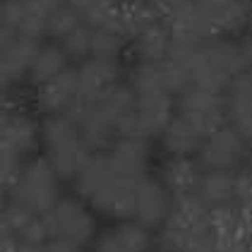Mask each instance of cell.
<instances>
[{
  "label": "cell",
  "instance_id": "obj_1",
  "mask_svg": "<svg viewBox=\"0 0 252 252\" xmlns=\"http://www.w3.org/2000/svg\"><path fill=\"white\" fill-rule=\"evenodd\" d=\"M41 142L46 147L48 163L60 178H75L89 158V147L84 144L77 123L70 113L46 118L41 125Z\"/></svg>",
  "mask_w": 252,
  "mask_h": 252
},
{
  "label": "cell",
  "instance_id": "obj_2",
  "mask_svg": "<svg viewBox=\"0 0 252 252\" xmlns=\"http://www.w3.org/2000/svg\"><path fill=\"white\" fill-rule=\"evenodd\" d=\"M60 175L48 158H34L22 166L17 180L12 183V199L39 214L51 212L60 199Z\"/></svg>",
  "mask_w": 252,
  "mask_h": 252
},
{
  "label": "cell",
  "instance_id": "obj_3",
  "mask_svg": "<svg viewBox=\"0 0 252 252\" xmlns=\"http://www.w3.org/2000/svg\"><path fill=\"white\" fill-rule=\"evenodd\" d=\"M248 147L250 144L243 139V135L231 123H223L204 137L197 152V161L202 171H235L245 161Z\"/></svg>",
  "mask_w": 252,
  "mask_h": 252
},
{
  "label": "cell",
  "instance_id": "obj_4",
  "mask_svg": "<svg viewBox=\"0 0 252 252\" xmlns=\"http://www.w3.org/2000/svg\"><path fill=\"white\" fill-rule=\"evenodd\" d=\"M51 238H60L75 245H87L96 235V221L79 199H58V204L46 212Z\"/></svg>",
  "mask_w": 252,
  "mask_h": 252
},
{
  "label": "cell",
  "instance_id": "obj_5",
  "mask_svg": "<svg viewBox=\"0 0 252 252\" xmlns=\"http://www.w3.org/2000/svg\"><path fill=\"white\" fill-rule=\"evenodd\" d=\"M171 190L163 185V180L156 178H139L135 197V219L147 226L149 231L161 228L173 212V197Z\"/></svg>",
  "mask_w": 252,
  "mask_h": 252
},
{
  "label": "cell",
  "instance_id": "obj_6",
  "mask_svg": "<svg viewBox=\"0 0 252 252\" xmlns=\"http://www.w3.org/2000/svg\"><path fill=\"white\" fill-rule=\"evenodd\" d=\"M82 101L79 92V72L67 67L63 70L58 77L51 82L41 84L39 94H36V108L46 116H63V113H72V108Z\"/></svg>",
  "mask_w": 252,
  "mask_h": 252
},
{
  "label": "cell",
  "instance_id": "obj_7",
  "mask_svg": "<svg viewBox=\"0 0 252 252\" xmlns=\"http://www.w3.org/2000/svg\"><path fill=\"white\" fill-rule=\"evenodd\" d=\"M154 245L149 228L139 221H123L94 240V252H149Z\"/></svg>",
  "mask_w": 252,
  "mask_h": 252
},
{
  "label": "cell",
  "instance_id": "obj_8",
  "mask_svg": "<svg viewBox=\"0 0 252 252\" xmlns=\"http://www.w3.org/2000/svg\"><path fill=\"white\" fill-rule=\"evenodd\" d=\"M226 116L231 125L252 147V72H243L226 87Z\"/></svg>",
  "mask_w": 252,
  "mask_h": 252
},
{
  "label": "cell",
  "instance_id": "obj_9",
  "mask_svg": "<svg viewBox=\"0 0 252 252\" xmlns=\"http://www.w3.org/2000/svg\"><path fill=\"white\" fill-rule=\"evenodd\" d=\"M39 139H41V127H36V123L32 118L5 111V116L0 120V144L15 149L22 156L29 154L32 149H36Z\"/></svg>",
  "mask_w": 252,
  "mask_h": 252
},
{
  "label": "cell",
  "instance_id": "obj_10",
  "mask_svg": "<svg viewBox=\"0 0 252 252\" xmlns=\"http://www.w3.org/2000/svg\"><path fill=\"white\" fill-rule=\"evenodd\" d=\"M79 92L82 98H94L108 87L118 84L120 65L111 58H87L79 65Z\"/></svg>",
  "mask_w": 252,
  "mask_h": 252
},
{
  "label": "cell",
  "instance_id": "obj_11",
  "mask_svg": "<svg viewBox=\"0 0 252 252\" xmlns=\"http://www.w3.org/2000/svg\"><path fill=\"white\" fill-rule=\"evenodd\" d=\"M163 147L168 149V154L173 156H192L199 152L202 142H204V132L194 125V120H190L188 116L178 113L175 118H171V123L163 127Z\"/></svg>",
  "mask_w": 252,
  "mask_h": 252
},
{
  "label": "cell",
  "instance_id": "obj_12",
  "mask_svg": "<svg viewBox=\"0 0 252 252\" xmlns=\"http://www.w3.org/2000/svg\"><path fill=\"white\" fill-rule=\"evenodd\" d=\"M113 168L120 175L135 178L139 180L147 171V161H149V147L144 139L139 137H123L113 144V152L108 154Z\"/></svg>",
  "mask_w": 252,
  "mask_h": 252
},
{
  "label": "cell",
  "instance_id": "obj_13",
  "mask_svg": "<svg viewBox=\"0 0 252 252\" xmlns=\"http://www.w3.org/2000/svg\"><path fill=\"white\" fill-rule=\"evenodd\" d=\"M199 199L209 207H228L235 204V173L233 171H204L194 188Z\"/></svg>",
  "mask_w": 252,
  "mask_h": 252
},
{
  "label": "cell",
  "instance_id": "obj_14",
  "mask_svg": "<svg viewBox=\"0 0 252 252\" xmlns=\"http://www.w3.org/2000/svg\"><path fill=\"white\" fill-rule=\"evenodd\" d=\"M173 34L166 27V22H152L147 29H142L135 36V51L142 63H161L171 53Z\"/></svg>",
  "mask_w": 252,
  "mask_h": 252
},
{
  "label": "cell",
  "instance_id": "obj_15",
  "mask_svg": "<svg viewBox=\"0 0 252 252\" xmlns=\"http://www.w3.org/2000/svg\"><path fill=\"white\" fill-rule=\"evenodd\" d=\"M199 175H202L199 161H194L190 156H173L163 166L161 180L178 197V194H185V192H194V188L199 183Z\"/></svg>",
  "mask_w": 252,
  "mask_h": 252
},
{
  "label": "cell",
  "instance_id": "obj_16",
  "mask_svg": "<svg viewBox=\"0 0 252 252\" xmlns=\"http://www.w3.org/2000/svg\"><path fill=\"white\" fill-rule=\"evenodd\" d=\"M63 70H67V56L60 46H41L36 58L29 67V75L34 79V84H46L53 77H58Z\"/></svg>",
  "mask_w": 252,
  "mask_h": 252
},
{
  "label": "cell",
  "instance_id": "obj_17",
  "mask_svg": "<svg viewBox=\"0 0 252 252\" xmlns=\"http://www.w3.org/2000/svg\"><path fill=\"white\" fill-rule=\"evenodd\" d=\"M127 36L108 27H92V56L94 58H111L116 60L125 48Z\"/></svg>",
  "mask_w": 252,
  "mask_h": 252
},
{
  "label": "cell",
  "instance_id": "obj_18",
  "mask_svg": "<svg viewBox=\"0 0 252 252\" xmlns=\"http://www.w3.org/2000/svg\"><path fill=\"white\" fill-rule=\"evenodd\" d=\"M65 5H70L89 27H101L118 7L116 0H65Z\"/></svg>",
  "mask_w": 252,
  "mask_h": 252
},
{
  "label": "cell",
  "instance_id": "obj_19",
  "mask_svg": "<svg viewBox=\"0 0 252 252\" xmlns=\"http://www.w3.org/2000/svg\"><path fill=\"white\" fill-rule=\"evenodd\" d=\"M79 24H84L82 17H79L70 5H65V2H63L60 7H56V10L48 15V36L63 41L67 34H72Z\"/></svg>",
  "mask_w": 252,
  "mask_h": 252
},
{
  "label": "cell",
  "instance_id": "obj_20",
  "mask_svg": "<svg viewBox=\"0 0 252 252\" xmlns=\"http://www.w3.org/2000/svg\"><path fill=\"white\" fill-rule=\"evenodd\" d=\"M60 48L65 51L67 58L75 60H87V56H92V27L89 24H79L72 34H67L60 41Z\"/></svg>",
  "mask_w": 252,
  "mask_h": 252
},
{
  "label": "cell",
  "instance_id": "obj_21",
  "mask_svg": "<svg viewBox=\"0 0 252 252\" xmlns=\"http://www.w3.org/2000/svg\"><path fill=\"white\" fill-rule=\"evenodd\" d=\"M17 32H20L22 36H29V39L39 41L41 36L48 34V12H43L36 5H29L27 2V10H24V17H22V24Z\"/></svg>",
  "mask_w": 252,
  "mask_h": 252
},
{
  "label": "cell",
  "instance_id": "obj_22",
  "mask_svg": "<svg viewBox=\"0 0 252 252\" xmlns=\"http://www.w3.org/2000/svg\"><path fill=\"white\" fill-rule=\"evenodd\" d=\"M22 171V156L0 144V188H12V183L17 180V175Z\"/></svg>",
  "mask_w": 252,
  "mask_h": 252
},
{
  "label": "cell",
  "instance_id": "obj_23",
  "mask_svg": "<svg viewBox=\"0 0 252 252\" xmlns=\"http://www.w3.org/2000/svg\"><path fill=\"white\" fill-rule=\"evenodd\" d=\"M235 204L252 214V166L235 173Z\"/></svg>",
  "mask_w": 252,
  "mask_h": 252
},
{
  "label": "cell",
  "instance_id": "obj_24",
  "mask_svg": "<svg viewBox=\"0 0 252 252\" xmlns=\"http://www.w3.org/2000/svg\"><path fill=\"white\" fill-rule=\"evenodd\" d=\"M24 10H27V2L24 0H0V24H7L12 29H20Z\"/></svg>",
  "mask_w": 252,
  "mask_h": 252
},
{
  "label": "cell",
  "instance_id": "obj_25",
  "mask_svg": "<svg viewBox=\"0 0 252 252\" xmlns=\"http://www.w3.org/2000/svg\"><path fill=\"white\" fill-rule=\"evenodd\" d=\"M22 77H24V75H22L20 70H15V67H12V65H10L7 60L0 56V89L5 92L7 87L17 84V82H20Z\"/></svg>",
  "mask_w": 252,
  "mask_h": 252
},
{
  "label": "cell",
  "instance_id": "obj_26",
  "mask_svg": "<svg viewBox=\"0 0 252 252\" xmlns=\"http://www.w3.org/2000/svg\"><path fill=\"white\" fill-rule=\"evenodd\" d=\"M238 48H240V58H243L245 70L252 72V34H248V36H243L238 41Z\"/></svg>",
  "mask_w": 252,
  "mask_h": 252
},
{
  "label": "cell",
  "instance_id": "obj_27",
  "mask_svg": "<svg viewBox=\"0 0 252 252\" xmlns=\"http://www.w3.org/2000/svg\"><path fill=\"white\" fill-rule=\"evenodd\" d=\"M46 252H82V248L75 245V243L60 240V238H51V240L46 243Z\"/></svg>",
  "mask_w": 252,
  "mask_h": 252
},
{
  "label": "cell",
  "instance_id": "obj_28",
  "mask_svg": "<svg viewBox=\"0 0 252 252\" xmlns=\"http://www.w3.org/2000/svg\"><path fill=\"white\" fill-rule=\"evenodd\" d=\"M17 36H20V32H17V29H12V27H7V24H0V53H2V51H7Z\"/></svg>",
  "mask_w": 252,
  "mask_h": 252
},
{
  "label": "cell",
  "instance_id": "obj_29",
  "mask_svg": "<svg viewBox=\"0 0 252 252\" xmlns=\"http://www.w3.org/2000/svg\"><path fill=\"white\" fill-rule=\"evenodd\" d=\"M24 2H29V5H36L39 10H43V12H48V15H51V12H53L56 7H60L65 0H24Z\"/></svg>",
  "mask_w": 252,
  "mask_h": 252
},
{
  "label": "cell",
  "instance_id": "obj_30",
  "mask_svg": "<svg viewBox=\"0 0 252 252\" xmlns=\"http://www.w3.org/2000/svg\"><path fill=\"white\" fill-rule=\"evenodd\" d=\"M17 252H46V245H29V243H20Z\"/></svg>",
  "mask_w": 252,
  "mask_h": 252
},
{
  "label": "cell",
  "instance_id": "obj_31",
  "mask_svg": "<svg viewBox=\"0 0 252 252\" xmlns=\"http://www.w3.org/2000/svg\"><path fill=\"white\" fill-rule=\"evenodd\" d=\"M248 32L252 34V2H250V15H248Z\"/></svg>",
  "mask_w": 252,
  "mask_h": 252
},
{
  "label": "cell",
  "instance_id": "obj_32",
  "mask_svg": "<svg viewBox=\"0 0 252 252\" xmlns=\"http://www.w3.org/2000/svg\"><path fill=\"white\" fill-rule=\"evenodd\" d=\"M0 209H2V188H0Z\"/></svg>",
  "mask_w": 252,
  "mask_h": 252
},
{
  "label": "cell",
  "instance_id": "obj_33",
  "mask_svg": "<svg viewBox=\"0 0 252 252\" xmlns=\"http://www.w3.org/2000/svg\"><path fill=\"white\" fill-rule=\"evenodd\" d=\"M214 2H223V0H214Z\"/></svg>",
  "mask_w": 252,
  "mask_h": 252
}]
</instances>
